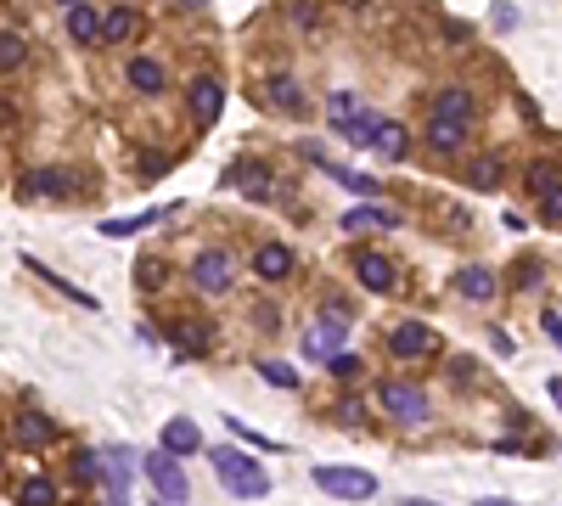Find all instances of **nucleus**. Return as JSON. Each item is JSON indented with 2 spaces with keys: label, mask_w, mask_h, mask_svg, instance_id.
I'll use <instances>...</instances> for the list:
<instances>
[{
  "label": "nucleus",
  "mask_w": 562,
  "mask_h": 506,
  "mask_svg": "<svg viewBox=\"0 0 562 506\" xmlns=\"http://www.w3.org/2000/svg\"><path fill=\"white\" fill-rule=\"evenodd\" d=\"M473 186H478V191L501 186V163H495V158H478V163H473Z\"/></svg>",
  "instance_id": "33"
},
{
  "label": "nucleus",
  "mask_w": 562,
  "mask_h": 506,
  "mask_svg": "<svg viewBox=\"0 0 562 506\" xmlns=\"http://www.w3.org/2000/svg\"><path fill=\"white\" fill-rule=\"evenodd\" d=\"M175 6H186V12H197V6H209V0H175Z\"/></svg>",
  "instance_id": "44"
},
{
  "label": "nucleus",
  "mask_w": 562,
  "mask_h": 506,
  "mask_svg": "<svg viewBox=\"0 0 562 506\" xmlns=\"http://www.w3.org/2000/svg\"><path fill=\"white\" fill-rule=\"evenodd\" d=\"M326 371H332V377H343V383H349V377H360V360H354V355L343 349V355H332V360H326Z\"/></svg>",
  "instance_id": "38"
},
{
  "label": "nucleus",
  "mask_w": 562,
  "mask_h": 506,
  "mask_svg": "<svg viewBox=\"0 0 562 506\" xmlns=\"http://www.w3.org/2000/svg\"><path fill=\"white\" fill-rule=\"evenodd\" d=\"M23 191H28V197H35V191H46V197H74L79 181L68 175V169H35V175L23 181Z\"/></svg>",
  "instance_id": "11"
},
{
  "label": "nucleus",
  "mask_w": 562,
  "mask_h": 506,
  "mask_svg": "<svg viewBox=\"0 0 562 506\" xmlns=\"http://www.w3.org/2000/svg\"><path fill=\"white\" fill-rule=\"evenodd\" d=\"M546 186H557V163H535V169H528V191H546Z\"/></svg>",
  "instance_id": "35"
},
{
  "label": "nucleus",
  "mask_w": 562,
  "mask_h": 506,
  "mask_svg": "<svg viewBox=\"0 0 562 506\" xmlns=\"http://www.w3.org/2000/svg\"><path fill=\"white\" fill-rule=\"evenodd\" d=\"M253 270H259V276H264V282H281V276H287V270H292V253H287L281 243H264V248L253 253Z\"/></svg>",
  "instance_id": "17"
},
{
  "label": "nucleus",
  "mask_w": 562,
  "mask_h": 506,
  "mask_svg": "<svg viewBox=\"0 0 562 506\" xmlns=\"http://www.w3.org/2000/svg\"><path fill=\"white\" fill-rule=\"evenodd\" d=\"M28 62V46L17 40V34H0V74H12V67Z\"/></svg>",
  "instance_id": "31"
},
{
  "label": "nucleus",
  "mask_w": 562,
  "mask_h": 506,
  "mask_svg": "<svg viewBox=\"0 0 562 506\" xmlns=\"http://www.w3.org/2000/svg\"><path fill=\"white\" fill-rule=\"evenodd\" d=\"M315 163H321L332 181H343L349 191H360V197H377V181H372V175H354V169H343V163H326V158H315Z\"/></svg>",
  "instance_id": "24"
},
{
  "label": "nucleus",
  "mask_w": 562,
  "mask_h": 506,
  "mask_svg": "<svg viewBox=\"0 0 562 506\" xmlns=\"http://www.w3.org/2000/svg\"><path fill=\"white\" fill-rule=\"evenodd\" d=\"M326 113H332V124H338V129H349V124H354V96H343V90H338L332 101H326Z\"/></svg>",
  "instance_id": "34"
},
{
  "label": "nucleus",
  "mask_w": 562,
  "mask_h": 506,
  "mask_svg": "<svg viewBox=\"0 0 562 506\" xmlns=\"http://www.w3.org/2000/svg\"><path fill=\"white\" fill-rule=\"evenodd\" d=\"M62 6H79V0H62Z\"/></svg>",
  "instance_id": "47"
},
{
  "label": "nucleus",
  "mask_w": 562,
  "mask_h": 506,
  "mask_svg": "<svg viewBox=\"0 0 562 506\" xmlns=\"http://www.w3.org/2000/svg\"><path fill=\"white\" fill-rule=\"evenodd\" d=\"M191 276H197V287H203V293H225V287H230V253H225V248L197 253Z\"/></svg>",
  "instance_id": "7"
},
{
  "label": "nucleus",
  "mask_w": 562,
  "mask_h": 506,
  "mask_svg": "<svg viewBox=\"0 0 562 506\" xmlns=\"http://www.w3.org/2000/svg\"><path fill=\"white\" fill-rule=\"evenodd\" d=\"M427 141H434V152H461V141H467V124L434 113V124H427Z\"/></svg>",
  "instance_id": "19"
},
{
  "label": "nucleus",
  "mask_w": 562,
  "mask_h": 506,
  "mask_svg": "<svg viewBox=\"0 0 562 506\" xmlns=\"http://www.w3.org/2000/svg\"><path fill=\"white\" fill-rule=\"evenodd\" d=\"M434 113H439V119H455V124H473L478 101H473V90H467V85H450V90H439Z\"/></svg>",
  "instance_id": "10"
},
{
  "label": "nucleus",
  "mask_w": 562,
  "mask_h": 506,
  "mask_svg": "<svg viewBox=\"0 0 562 506\" xmlns=\"http://www.w3.org/2000/svg\"><path fill=\"white\" fill-rule=\"evenodd\" d=\"M377 129H383V119H377V113H360V119L343 129V141H349V147H377Z\"/></svg>",
  "instance_id": "25"
},
{
  "label": "nucleus",
  "mask_w": 562,
  "mask_h": 506,
  "mask_svg": "<svg viewBox=\"0 0 562 506\" xmlns=\"http://www.w3.org/2000/svg\"><path fill=\"white\" fill-rule=\"evenodd\" d=\"M546 388H551V399H557V405H562V377H551V383H546Z\"/></svg>",
  "instance_id": "43"
},
{
  "label": "nucleus",
  "mask_w": 562,
  "mask_h": 506,
  "mask_svg": "<svg viewBox=\"0 0 562 506\" xmlns=\"http://www.w3.org/2000/svg\"><path fill=\"white\" fill-rule=\"evenodd\" d=\"M169 175V158L163 152H141V181H163Z\"/></svg>",
  "instance_id": "36"
},
{
  "label": "nucleus",
  "mask_w": 562,
  "mask_h": 506,
  "mask_svg": "<svg viewBox=\"0 0 562 506\" xmlns=\"http://www.w3.org/2000/svg\"><path fill=\"white\" fill-rule=\"evenodd\" d=\"M259 377H264V383H276V388H299L292 366H281V360H259Z\"/></svg>",
  "instance_id": "32"
},
{
  "label": "nucleus",
  "mask_w": 562,
  "mask_h": 506,
  "mask_svg": "<svg viewBox=\"0 0 562 506\" xmlns=\"http://www.w3.org/2000/svg\"><path fill=\"white\" fill-rule=\"evenodd\" d=\"M540 326H546V337H551V344L562 349V315H557V310H546V315H540Z\"/></svg>",
  "instance_id": "41"
},
{
  "label": "nucleus",
  "mask_w": 562,
  "mask_h": 506,
  "mask_svg": "<svg viewBox=\"0 0 562 506\" xmlns=\"http://www.w3.org/2000/svg\"><path fill=\"white\" fill-rule=\"evenodd\" d=\"M124 74H129V85H136L141 96H158L163 85H169V74H163V62H152V57H136V62L124 67Z\"/></svg>",
  "instance_id": "15"
},
{
  "label": "nucleus",
  "mask_w": 562,
  "mask_h": 506,
  "mask_svg": "<svg viewBox=\"0 0 562 506\" xmlns=\"http://www.w3.org/2000/svg\"><path fill=\"white\" fill-rule=\"evenodd\" d=\"M163 450H169V456H191V450H203V433H197V422L175 417L169 428H163Z\"/></svg>",
  "instance_id": "14"
},
{
  "label": "nucleus",
  "mask_w": 562,
  "mask_h": 506,
  "mask_svg": "<svg viewBox=\"0 0 562 506\" xmlns=\"http://www.w3.org/2000/svg\"><path fill=\"white\" fill-rule=\"evenodd\" d=\"M264 96H271L276 108H287V113H299V108H304V90L292 85L287 74H271V85H264Z\"/></svg>",
  "instance_id": "22"
},
{
  "label": "nucleus",
  "mask_w": 562,
  "mask_h": 506,
  "mask_svg": "<svg viewBox=\"0 0 562 506\" xmlns=\"http://www.w3.org/2000/svg\"><path fill=\"white\" fill-rule=\"evenodd\" d=\"M191 113H197V124H214L225 113V85L214 74H197L191 79Z\"/></svg>",
  "instance_id": "6"
},
{
  "label": "nucleus",
  "mask_w": 562,
  "mask_h": 506,
  "mask_svg": "<svg viewBox=\"0 0 562 506\" xmlns=\"http://www.w3.org/2000/svg\"><path fill=\"white\" fill-rule=\"evenodd\" d=\"M434 344H439V332L434 326H422V321H400L388 332V349L400 355V360H422V355H434Z\"/></svg>",
  "instance_id": "4"
},
{
  "label": "nucleus",
  "mask_w": 562,
  "mask_h": 506,
  "mask_svg": "<svg viewBox=\"0 0 562 506\" xmlns=\"http://www.w3.org/2000/svg\"><path fill=\"white\" fill-rule=\"evenodd\" d=\"M107 467H113V479H107V484H113V506H124V484H129V450H118V445H113V450H107Z\"/></svg>",
  "instance_id": "30"
},
{
  "label": "nucleus",
  "mask_w": 562,
  "mask_h": 506,
  "mask_svg": "<svg viewBox=\"0 0 562 506\" xmlns=\"http://www.w3.org/2000/svg\"><path fill=\"white\" fill-rule=\"evenodd\" d=\"M354 276H360V287L388 293L393 282H400V270H393V259H388V253H360V259H354Z\"/></svg>",
  "instance_id": "9"
},
{
  "label": "nucleus",
  "mask_w": 562,
  "mask_h": 506,
  "mask_svg": "<svg viewBox=\"0 0 562 506\" xmlns=\"http://www.w3.org/2000/svg\"><path fill=\"white\" fill-rule=\"evenodd\" d=\"M74 472H79V484H96V479H102V461H96L90 450H79V456H74Z\"/></svg>",
  "instance_id": "37"
},
{
  "label": "nucleus",
  "mask_w": 562,
  "mask_h": 506,
  "mask_svg": "<svg viewBox=\"0 0 562 506\" xmlns=\"http://www.w3.org/2000/svg\"><path fill=\"white\" fill-rule=\"evenodd\" d=\"M338 344H343V321H326V315H321V321L304 332V360H332V355H343Z\"/></svg>",
  "instance_id": "8"
},
{
  "label": "nucleus",
  "mask_w": 562,
  "mask_h": 506,
  "mask_svg": "<svg viewBox=\"0 0 562 506\" xmlns=\"http://www.w3.org/2000/svg\"><path fill=\"white\" fill-rule=\"evenodd\" d=\"M338 422H349V428H360V422H366V411H360V405H354V399H343V405H338Z\"/></svg>",
  "instance_id": "42"
},
{
  "label": "nucleus",
  "mask_w": 562,
  "mask_h": 506,
  "mask_svg": "<svg viewBox=\"0 0 562 506\" xmlns=\"http://www.w3.org/2000/svg\"><path fill=\"white\" fill-rule=\"evenodd\" d=\"M310 479H315V490L338 495V501H372V495H377V479H372L366 467H326V461H321Z\"/></svg>",
  "instance_id": "2"
},
{
  "label": "nucleus",
  "mask_w": 562,
  "mask_h": 506,
  "mask_svg": "<svg viewBox=\"0 0 562 506\" xmlns=\"http://www.w3.org/2000/svg\"><path fill=\"white\" fill-rule=\"evenodd\" d=\"M209 461H214V472L237 490V495H248V501H259V495H271V479H264V467L253 461V456H242V450H230V445H220V450H209Z\"/></svg>",
  "instance_id": "1"
},
{
  "label": "nucleus",
  "mask_w": 562,
  "mask_h": 506,
  "mask_svg": "<svg viewBox=\"0 0 562 506\" xmlns=\"http://www.w3.org/2000/svg\"><path fill=\"white\" fill-rule=\"evenodd\" d=\"M540 209H546V220H562V181L540 191Z\"/></svg>",
  "instance_id": "40"
},
{
  "label": "nucleus",
  "mask_w": 562,
  "mask_h": 506,
  "mask_svg": "<svg viewBox=\"0 0 562 506\" xmlns=\"http://www.w3.org/2000/svg\"><path fill=\"white\" fill-rule=\"evenodd\" d=\"M535 282H540V264H535V259H523V264L512 270V287H517V293H528Z\"/></svg>",
  "instance_id": "39"
},
{
  "label": "nucleus",
  "mask_w": 562,
  "mask_h": 506,
  "mask_svg": "<svg viewBox=\"0 0 562 506\" xmlns=\"http://www.w3.org/2000/svg\"><path fill=\"white\" fill-rule=\"evenodd\" d=\"M400 506H439V501H400Z\"/></svg>",
  "instance_id": "45"
},
{
  "label": "nucleus",
  "mask_w": 562,
  "mask_h": 506,
  "mask_svg": "<svg viewBox=\"0 0 562 506\" xmlns=\"http://www.w3.org/2000/svg\"><path fill=\"white\" fill-rule=\"evenodd\" d=\"M478 506H517V501H478Z\"/></svg>",
  "instance_id": "46"
},
{
  "label": "nucleus",
  "mask_w": 562,
  "mask_h": 506,
  "mask_svg": "<svg viewBox=\"0 0 562 506\" xmlns=\"http://www.w3.org/2000/svg\"><path fill=\"white\" fill-rule=\"evenodd\" d=\"M377 399H383V411L400 417V422H427V394L411 388V383H383Z\"/></svg>",
  "instance_id": "3"
},
{
  "label": "nucleus",
  "mask_w": 562,
  "mask_h": 506,
  "mask_svg": "<svg viewBox=\"0 0 562 506\" xmlns=\"http://www.w3.org/2000/svg\"><path fill=\"white\" fill-rule=\"evenodd\" d=\"M102 23H107V12H96V6H79L68 12V28H74V40H102Z\"/></svg>",
  "instance_id": "20"
},
{
  "label": "nucleus",
  "mask_w": 562,
  "mask_h": 506,
  "mask_svg": "<svg viewBox=\"0 0 562 506\" xmlns=\"http://www.w3.org/2000/svg\"><path fill=\"white\" fill-rule=\"evenodd\" d=\"M343 225H349V231H372V225L393 231V225H400V214L383 209V202H366V209H349V214H343Z\"/></svg>",
  "instance_id": "18"
},
{
  "label": "nucleus",
  "mask_w": 562,
  "mask_h": 506,
  "mask_svg": "<svg viewBox=\"0 0 562 506\" xmlns=\"http://www.w3.org/2000/svg\"><path fill=\"white\" fill-rule=\"evenodd\" d=\"M12 433H17V445H51V439H56L51 417H40V411H17Z\"/></svg>",
  "instance_id": "16"
},
{
  "label": "nucleus",
  "mask_w": 562,
  "mask_h": 506,
  "mask_svg": "<svg viewBox=\"0 0 562 506\" xmlns=\"http://www.w3.org/2000/svg\"><path fill=\"white\" fill-rule=\"evenodd\" d=\"M175 344H180L186 355H209V349H214V326H203V321H186V326L175 332Z\"/></svg>",
  "instance_id": "21"
},
{
  "label": "nucleus",
  "mask_w": 562,
  "mask_h": 506,
  "mask_svg": "<svg viewBox=\"0 0 562 506\" xmlns=\"http://www.w3.org/2000/svg\"><path fill=\"white\" fill-rule=\"evenodd\" d=\"M225 181H230V186H242L248 197H271V191H276V181L264 175L259 163H230V169H225Z\"/></svg>",
  "instance_id": "13"
},
{
  "label": "nucleus",
  "mask_w": 562,
  "mask_h": 506,
  "mask_svg": "<svg viewBox=\"0 0 562 506\" xmlns=\"http://www.w3.org/2000/svg\"><path fill=\"white\" fill-rule=\"evenodd\" d=\"M147 479L158 484V495H163V501H186V495H191V484H186V472H180V461H175L169 450H158V456H147Z\"/></svg>",
  "instance_id": "5"
},
{
  "label": "nucleus",
  "mask_w": 562,
  "mask_h": 506,
  "mask_svg": "<svg viewBox=\"0 0 562 506\" xmlns=\"http://www.w3.org/2000/svg\"><path fill=\"white\" fill-rule=\"evenodd\" d=\"M455 298H473V304H484V298H495V276L489 270H478V264H467V270H455Z\"/></svg>",
  "instance_id": "12"
},
{
  "label": "nucleus",
  "mask_w": 562,
  "mask_h": 506,
  "mask_svg": "<svg viewBox=\"0 0 562 506\" xmlns=\"http://www.w3.org/2000/svg\"><path fill=\"white\" fill-rule=\"evenodd\" d=\"M163 282H169V264L163 259H136V287L141 293H158Z\"/></svg>",
  "instance_id": "28"
},
{
  "label": "nucleus",
  "mask_w": 562,
  "mask_h": 506,
  "mask_svg": "<svg viewBox=\"0 0 562 506\" xmlns=\"http://www.w3.org/2000/svg\"><path fill=\"white\" fill-rule=\"evenodd\" d=\"M377 152H383V158H405V152H411V135H405V124L383 119V129H377Z\"/></svg>",
  "instance_id": "23"
},
{
  "label": "nucleus",
  "mask_w": 562,
  "mask_h": 506,
  "mask_svg": "<svg viewBox=\"0 0 562 506\" xmlns=\"http://www.w3.org/2000/svg\"><path fill=\"white\" fill-rule=\"evenodd\" d=\"M141 23H136V12L129 6H118V12H107V23H102V40H129Z\"/></svg>",
  "instance_id": "29"
},
{
  "label": "nucleus",
  "mask_w": 562,
  "mask_h": 506,
  "mask_svg": "<svg viewBox=\"0 0 562 506\" xmlns=\"http://www.w3.org/2000/svg\"><path fill=\"white\" fill-rule=\"evenodd\" d=\"M169 209H147V214H136V220H102V231L107 236H136V231H147V225H158Z\"/></svg>",
  "instance_id": "27"
},
{
  "label": "nucleus",
  "mask_w": 562,
  "mask_h": 506,
  "mask_svg": "<svg viewBox=\"0 0 562 506\" xmlns=\"http://www.w3.org/2000/svg\"><path fill=\"white\" fill-rule=\"evenodd\" d=\"M17 506H56L51 479H23V484H17Z\"/></svg>",
  "instance_id": "26"
}]
</instances>
